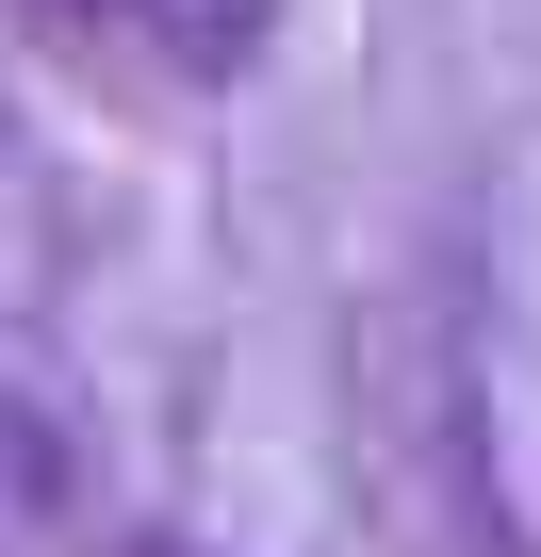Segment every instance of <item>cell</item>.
Masks as SVG:
<instances>
[{
    "label": "cell",
    "mask_w": 541,
    "mask_h": 557,
    "mask_svg": "<svg viewBox=\"0 0 541 557\" xmlns=\"http://www.w3.org/2000/svg\"><path fill=\"white\" fill-rule=\"evenodd\" d=\"M99 17H115L164 83H262V50H280L296 0H99Z\"/></svg>",
    "instance_id": "1"
},
{
    "label": "cell",
    "mask_w": 541,
    "mask_h": 557,
    "mask_svg": "<svg viewBox=\"0 0 541 557\" xmlns=\"http://www.w3.org/2000/svg\"><path fill=\"white\" fill-rule=\"evenodd\" d=\"M99 557H213V541H181V524H132V541H99Z\"/></svg>",
    "instance_id": "2"
}]
</instances>
